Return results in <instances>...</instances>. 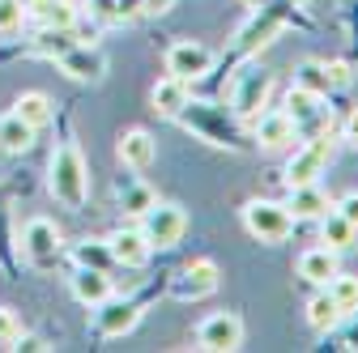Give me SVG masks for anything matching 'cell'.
I'll return each instance as SVG.
<instances>
[{
  "instance_id": "6da1fadb",
  "label": "cell",
  "mask_w": 358,
  "mask_h": 353,
  "mask_svg": "<svg viewBox=\"0 0 358 353\" xmlns=\"http://www.w3.org/2000/svg\"><path fill=\"white\" fill-rule=\"evenodd\" d=\"M48 192L56 196V204L64 209H85L90 200V166H85V153L77 141H60L52 149V162H48Z\"/></svg>"
},
{
  "instance_id": "7a4b0ae2",
  "label": "cell",
  "mask_w": 358,
  "mask_h": 353,
  "mask_svg": "<svg viewBox=\"0 0 358 353\" xmlns=\"http://www.w3.org/2000/svg\"><path fill=\"white\" fill-rule=\"evenodd\" d=\"M268 98H273V73H268V68L248 64L243 73H235V85H231V115L235 119L252 123L268 107Z\"/></svg>"
},
{
  "instance_id": "3957f363",
  "label": "cell",
  "mask_w": 358,
  "mask_h": 353,
  "mask_svg": "<svg viewBox=\"0 0 358 353\" xmlns=\"http://www.w3.org/2000/svg\"><path fill=\"white\" fill-rule=\"evenodd\" d=\"M243 230L256 243H286L294 234V217L286 200H248L243 204Z\"/></svg>"
},
{
  "instance_id": "277c9868",
  "label": "cell",
  "mask_w": 358,
  "mask_h": 353,
  "mask_svg": "<svg viewBox=\"0 0 358 353\" xmlns=\"http://www.w3.org/2000/svg\"><path fill=\"white\" fill-rule=\"evenodd\" d=\"M141 234L154 251H166L175 247L179 239L188 234V213L184 204H175V200H154L145 213H141Z\"/></svg>"
},
{
  "instance_id": "5b68a950",
  "label": "cell",
  "mask_w": 358,
  "mask_h": 353,
  "mask_svg": "<svg viewBox=\"0 0 358 353\" xmlns=\"http://www.w3.org/2000/svg\"><path fill=\"white\" fill-rule=\"evenodd\" d=\"M282 111L294 119V132L303 141L307 137H333V107H324L320 94H307V90H299V85H290Z\"/></svg>"
},
{
  "instance_id": "8992f818",
  "label": "cell",
  "mask_w": 358,
  "mask_h": 353,
  "mask_svg": "<svg viewBox=\"0 0 358 353\" xmlns=\"http://www.w3.org/2000/svg\"><path fill=\"white\" fill-rule=\"evenodd\" d=\"M184 128H192L196 137H205L209 145H217V149H239V128L222 115L217 107H205V103H192L188 98V107L175 115Z\"/></svg>"
},
{
  "instance_id": "52a82bcc",
  "label": "cell",
  "mask_w": 358,
  "mask_h": 353,
  "mask_svg": "<svg viewBox=\"0 0 358 353\" xmlns=\"http://www.w3.org/2000/svg\"><path fill=\"white\" fill-rule=\"evenodd\" d=\"M329 162H333V137H307L290 153V162H286V188H294V183H320V174L329 170Z\"/></svg>"
},
{
  "instance_id": "ba28073f",
  "label": "cell",
  "mask_w": 358,
  "mask_h": 353,
  "mask_svg": "<svg viewBox=\"0 0 358 353\" xmlns=\"http://www.w3.org/2000/svg\"><path fill=\"white\" fill-rule=\"evenodd\" d=\"M213 47H205V43L201 38H175L171 43V47H166V73L171 77H179V81H201V77H209L213 73Z\"/></svg>"
},
{
  "instance_id": "9c48e42d",
  "label": "cell",
  "mask_w": 358,
  "mask_h": 353,
  "mask_svg": "<svg viewBox=\"0 0 358 353\" xmlns=\"http://www.w3.org/2000/svg\"><path fill=\"white\" fill-rule=\"evenodd\" d=\"M243 345V320L235 311H213L196 324V349L205 353H235Z\"/></svg>"
},
{
  "instance_id": "30bf717a",
  "label": "cell",
  "mask_w": 358,
  "mask_h": 353,
  "mask_svg": "<svg viewBox=\"0 0 358 353\" xmlns=\"http://www.w3.org/2000/svg\"><path fill=\"white\" fill-rule=\"evenodd\" d=\"M94 311V332L103 340H115V336H128L132 328L141 324V302H132V298H103L99 306H90Z\"/></svg>"
},
{
  "instance_id": "8fae6325",
  "label": "cell",
  "mask_w": 358,
  "mask_h": 353,
  "mask_svg": "<svg viewBox=\"0 0 358 353\" xmlns=\"http://www.w3.org/2000/svg\"><path fill=\"white\" fill-rule=\"evenodd\" d=\"M22 251L30 264H56L64 251V234L52 217H30L26 230H22Z\"/></svg>"
},
{
  "instance_id": "7c38bea8",
  "label": "cell",
  "mask_w": 358,
  "mask_h": 353,
  "mask_svg": "<svg viewBox=\"0 0 358 353\" xmlns=\"http://www.w3.org/2000/svg\"><path fill=\"white\" fill-rule=\"evenodd\" d=\"M217 285H222V269H217V264L213 260H192V264H184V269L175 273L171 294L184 298V302H196V298H209Z\"/></svg>"
},
{
  "instance_id": "4fadbf2b",
  "label": "cell",
  "mask_w": 358,
  "mask_h": 353,
  "mask_svg": "<svg viewBox=\"0 0 358 353\" xmlns=\"http://www.w3.org/2000/svg\"><path fill=\"white\" fill-rule=\"evenodd\" d=\"M252 141L264 149V153H278V149H286V145H294L299 141V132H294V119L278 107V111H260L256 119H252Z\"/></svg>"
},
{
  "instance_id": "5bb4252c",
  "label": "cell",
  "mask_w": 358,
  "mask_h": 353,
  "mask_svg": "<svg viewBox=\"0 0 358 353\" xmlns=\"http://www.w3.org/2000/svg\"><path fill=\"white\" fill-rule=\"evenodd\" d=\"M56 68L73 81H103L107 77V56L94 43H73L64 56H56Z\"/></svg>"
},
{
  "instance_id": "9a60e30c",
  "label": "cell",
  "mask_w": 358,
  "mask_h": 353,
  "mask_svg": "<svg viewBox=\"0 0 358 353\" xmlns=\"http://www.w3.org/2000/svg\"><path fill=\"white\" fill-rule=\"evenodd\" d=\"M115 158H120V166H128V170H150V166H154V158H158V141H154V132H145V128H128V132H120V141H115Z\"/></svg>"
},
{
  "instance_id": "2e32d148",
  "label": "cell",
  "mask_w": 358,
  "mask_h": 353,
  "mask_svg": "<svg viewBox=\"0 0 358 353\" xmlns=\"http://www.w3.org/2000/svg\"><path fill=\"white\" fill-rule=\"evenodd\" d=\"M81 17V5L73 0H30L26 5V22H34L38 30H73Z\"/></svg>"
},
{
  "instance_id": "e0dca14e",
  "label": "cell",
  "mask_w": 358,
  "mask_h": 353,
  "mask_svg": "<svg viewBox=\"0 0 358 353\" xmlns=\"http://www.w3.org/2000/svg\"><path fill=\"white\" fill-rule=\"evenodd\" d=\"M286 209H290L294 222H320V217L333 209V200H329V192L320 183H294L290 196H286Z\"/></svg>"
},
{
  "instance_id": "ac0fdd59",
  "label": "cell",
  "mask_w": 358,
  "mask_h": 353,
  "mask_svg": "<svg viewBox=\"0 0 358 353\" xmlns=\"http://www.w3.org/2000/svg\"><path fill=\"white\" fill-rule=\"evenodd\" d=\"M69 290H73V298H77L81 306H99L103 298L115 294L107 269H90V264H77V273L69 277Z\"/></svg>"
},
{
  "instance_id": "d6986e66",
  "label": "cell",
  "mask_w": 358,
  "mask_h": 353,
  "mask_svg": "<svg viewBox=\"0 0 358 353\" xmlns=\"http://www.w3.org/2000/svg\"><path fill=\"white\" fill-rule=\"evenodd\" d=\"M107 251H111L115 264H124V269H145L150 255H154V247L145 243L141 226H137V230H115V234L107 239Z\"/></svg>"
},
{
  "instance_id": "ffe728a7",
  "label": "cell",
  "mask_w": 358,
  "mask_h": 353,
  "mask_svg": "<svg viewBox=\"0 0 358 353\" xmlns=\"http://www.w3.org/2000/svg\"><path fill=\"white\" fill-rule=\"evenodd\" d=\"M188 98H192V90H188V81H179V77H158L154 81V90H150V103H154V111L158 115H166V119H175L179 111L188 107Z\"/></svg>"
},
{
  "instance_id": "44dd1931",
  "label": "cell",
  "mask_w": 358,
  "mask_h": 353,
  "mask_svg": "<svg viewBox=\"0 0 358 353\" xmlns=\"http://www.w3.org/2000/svg\"><path fill=\"white\" fill-rule=\"evenodd\" d=\"M337 251H329V247H311V251H303L299 255V277L307 281V285H329L333 277H337Z\"/></svg>"
},
{
  "instance_id": "7402d4cb",
  "label": "cell",
  "mask_w": 358,
  "mask_h": 353,
  "mask_svg": "<svg viewBox=\"0 0 358 353\" xmlns=\"http://www.w3.org/2000/svg\"><path fill=\"white\" fill-rule=\"evenodd\" d=\"M307 328H311V332H320V336H329V332L341 328V306L333 302V294H329L324 285L307 298Z\"/></svg>"
},
{
  "instance_id": "603a6c76",
  "label": "cell",
  "mask_w": 358,
  "mask_h": 353,
  "mask_svg": "<svg viewBox=\"0 0 358 353\" xmlns=\"http://www.w3.org/2000/svg\"><path fill=\"white\" fill-rule=\"evenodd\" d=\"M354 239H358V226L350 222V217H341L337 209H329L324 217H320V243L329 247V251H350L354 247Z\"/></svg>"
},
{
  "instance_id": "cb8c5ba5",
  "label": "cell",
  "mask_w": 358,
  "mask_h": 353,
  "mask_svg": "<svg viewBox=\"0 0 358 353\" xmlns=\"http://www.w3.org/2000/svg\"><path fill=\"white\" fill-rule=\"evenodd\" d=\"M115 200H120V209H124V213L141 217L158 196H154V188H150V183H141V179H137V174H124V179L115 183Z\"/></svg>"
},
{
  "instance_id": "d4e9b609",
  "label": "cell",
  "mask_w": 358,
  "mask_h": 353,
  "mask_svg": "<svg viewBox=\"0 0 358 353\" xmlns=\"http://www.w3.org/2000/svg\"><path fill=\"white\" fill-rule=\"evenodd\" d=\"M282 30V13H264V17H252V26L239 30V56H252L256 47L273 43V34Z\"/></svg>"
},
{
  "instance_id": "484cf974",
  "label": "cell",
  "mask_w": 358,
  "mask_h": 353,
  "mask_svg": "<svg viewBox=\"0 0 358 353\" xmlns=\"http://www.w3.org/2000/svg\"><path fill=\"white\" fill-rule=\"evenodd\" d=\"M34 132L38 128H30L22 115H0V149H5V153H26L30 145H34Z\"/></svg>"
},
{
  "instance_id": "4316f807",
  "label": "cell",
  "mask_w": 358,
  "mask_h": 353,
  "mask_svg": "<svg viewBox=\"0 0 358 353\" xmlns=\"http://www.w3.org/2000/svg\"><path fill=\"white\" fill-rule=\"evenodd\" d=\"M13 115H22L30 128H48V123H52V115H56V107H52V98H48V94L26 90V94H17V103H13Z\"/></svg>"
},
{
  "instance_id": "83f0119b",
  "label": "cell",
  "mask_w": 358,
  "mask_h": 353,
  "mask_svg": "<svg viewBox=\"0 0 358 353\" xmlns=\"http://www.w3.org/2000/svg\"><path fill=\"white\" fill-rule=\"evenodd\" d=\"M294 85H299V90H307V94H320V98L333 94L329 90V68H324V60H303L294 68Z\"/></svg>"
},
{
  "instance_id": "f1b7e54d",
  "label": "cell",
  "mask_w": 358,
  "mask_h": 353,
  "mask_svg": "<svg viewBox=\"0 0 358 353\" xmlns=\"http://www.w3.org/2000/svg\"><path fill=\"white\" fill-rule=\"evenodd\" d=\"M73 43H81V38H73V30H38V38L30 43V52L56 60V56H64V52L73 47Z\"/></svg>"
},
{
  "instance_id": "f546056e",
  "label": "cell",
  "mask_w": 358,
  "mask_h": 353,
  "mask_svg": "<svg viewBox=\"0 0 358 353\" xmlns=\"http://www.w3.org/2000/svg\"><path fill=\"white\" fill-rule=\"evenodd\" d=\"M324 290H329V294H333V302L341 306V315L358 311V277H350V273H341V269H337V277H333Z\"/></svg>"
},
{
  "instance_id": "4dcf8cb0",
  "label": "cell",
  "mask_w": 358,
  "mask_h": 353,
  "mask_svg": "<svg viewBox=\"0 0 358 353\" xmlns=\"http://www.w3.org/2000/svg\"><path fill=\"white\" fill-rule=\"evenodd\" d=\"M73 260L77 264H90V269H111V251H107V243H77L73 247Z\"/></svg>"
},
{
  "instance_id": "1f68e13d",
  "label": "cell",
  "mask_w": 358,
  "mask_h": 353,
  "mask_svg": "<svg viewBox=\"0 0 358 353\" xmlns=\"http://www.w3.org/2000/svg\"><path fill=\"white\" fill-rule=\"evenodd\" d=\"M22 315L13 311V306H0V349H13L22 340Z\"/></svg>"
},
{
  "instance_id": "d6a6232c",
  "label": "cell",
  "mask_w": 358,
  "mask_h": 353,
  "mask_svg": "<svg viewBox=\"0 0 358 353\" xmlns=\"http://www.w3.org/2000/svg\"><path fill=\"white\" fill-rule=\"evenodd\" d=\"M26 22V5L22 0H0V34H17Z\"/></svg>"
},
{
  "instance_id": "836d02e7",
  "label": "cell",
  "mask_w": 358,
  "mask_h": 353,
  "mask_svg": "<svg viewBox=\"0 0 358 353\" xmlns=\"http://www.w3.org/2000/svg\"><path fill=\"white\" fill-rule=\"evenodd\" d=\"M85 13L94 26H120V5L115 0H85Z\"/></svg>"
},
{
  "instance_id": "e575fe53",
  "label": "cell",
  "mask_w": 358,
  "mask_h": 353,
  "mask_svg": "<svg viewBox=\"0 0 358 353\" xmlns=\"http://www.w3.org/2000/svg\"><path fill=\"white\" fill-rule=\"evenodd\" d=\"M324 68H329V90H345L350 85V64L345 60H324Z\"/></svg>"
},
{
  "instance_id": "d590c367",
  "label": "cell",
  "mask_w": 358,
  "mask_h": 353,
  "mask_svg": "<svg viewBox=\"0 0 358 353\" xmlns=\"http://www.w3.org/2000/svg\"><path fill=\"white\" fill-rule=\"evenodd\" d=\"M333 209H337L341 217H350V222L358 226V192H345L341 200H333Z\"/></svg>"
},
{
  "instance_id": "8d00e7d4",
  "label": "cell",
  "mask_w": 358,
  "mask_h": 353,
  "mask_svg": "<svg viewBox=\"0 0 358 353\" xmlns=\"http://www.w3.org/2000/svg\"><path fill=\"white\" fill-rule=\"evenodd\" d=\"M341 324H345V332H341V340H345V349H358V311H350V315H341Z\"/></svg>"
},
{
  "instance_id": "74e56055",
  "label": "cell",
  "mask_w": 358,
  "mask_h": 353,
  "mask_svg": "<svg viewBox=\"0 0 358 353\" xmlns=\"http://www.w3.org/2000/svg\"><path fill=\"white\" fill-rule=\"evenodd\" d=\"M115 5H120V26H124V22H132V17H141V13H145V0H115Z\"/></svg>"
},
{
  "instance_id": "f35d334b",
  "label": "cell",
  "mask_w": 358,
  "mask_h": 353,
  "mask_svg": "<svg viewBox=\"0 0 358 353\" xmlns=\"http://www.w3.org/2000/svg\"><path fill=\"white\" fill-rule=\"evenodd\" d=\"M341 137H345L350 145H358V107H354V111L341 119Z\"/></svg>"
},
{
  "instance_id": "ab89813d",
  "label": "cell",
  "mask_w": 358,
  "mask_h": 353,
  "mask_svg": "<svg viewBox=\"0 0 358 353\" xmlns=\"http://www.w3.org/2000/svg\"><path fill=\"white\" fill-rule=\"evenodd\" d=\"M22 5H30V0H22Z\"/></svg>"
}]
</instances>
